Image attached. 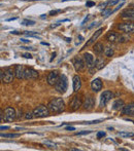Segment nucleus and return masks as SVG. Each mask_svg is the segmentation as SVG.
Wrapping results in <instances>:
<instances>
[{
	"label": "nucleus",
	"mask_w": 134,
	"mask_h": 151,
	"mask_svg": "<svg viewBox=\"0 0 134 151\" xmlns=\"http://www.w3.org/2000/svg\"><path fill=\"white\" fill-rule=\"evenodd\" d=\"M14 20H17V18H10V19H7V22H9V21H14Z\"/></svg>",
	"instance_id": "a19ab883"
},
{
	"label": "nucleus",
	"mask_w": 134,
	"mask_h": 151,
	"mask_svg": "<svg viewBox=\"0 0 134 151\" xmlns=\"http://www.w3.org/2000/svg\"><path fill=\"white\" fill-rule=\"evenodd\" d=\"M67 86H68V82H67V77L65 75H61L59 78L58 82L55 86V90L60 93H64L67 91Z\"/></svg>",
	"instance_id": "423d86ee"
},
{
	"label": "nucleus",
	"mask_w": 134,
	"mask_h": 151,
	"mask_svg": "<svg viewBox=\"0 0 134 151\" xmlns=\"http://www.w3.org/2000/svg\"><path fill=\"white\" fill-rule=\"evenodd\" d=\"M17 117V112L12 107H6L4 109V119L6 121H12Z\"/></svg>",
	"instance_id": "1a4fd4ad"
},
{
	"label": "nucleus",
	"mask_w": 134,
	"mask_h": 151,
	"mask_svg": "<svg viewBox=\"0 0 134 151\" xmlns=\"http://www.w3.org/2000/svg\"><path fill=\"white\" fill-rule=\"evenodd\" d=\"M102 31H103V29L100 28V29H99V30H97L96 32H95V33L93 34V36H92V37H91L90 39H89V41L87 42L86 44H85L84 48H86L87 46H89V45H91V44H92V43H94V42L96 41V39H97V38H98L99 36L101 35V32H102Z\"/></svg>",
	"instance_id": "aec40b11"
},
{
	"label": "nucleus",
	"mask_w": 134,
	"mask_h": 151,
	"mask_svg": "<svg viewBox=\"0 0 134 151\" xmlns=\"http://www.w3.org/2000/svg\"><path fill=\"white\" fill-rule=\"evenodd\" d=\"M66 129H67V131H74L75 129H74L73 127H66Z\"/></svg>",
	"instance_id": "e433bc0d"
},
{
	"label": "nucleus",
	"mask_w": 134,
	"mask_h": 151,
	"mask_svg": "<svg viewBox=\"0 0 134 151\" xmlns=\"http://www.w3.org/2000/svg\"><path fill=\"white\" fill-rule=\"evenodd\" d=\"M83 103H84V101H83V95L82 93L74 95L73 97H72L71 101L69 102L70 110H72V111H76V110H78V108H80V106H83Z\"/></svg>",
	"instance_id": "20e7f679"
},
{
	"label": "nucleus",
	"mask_w": 134,
	"mask_h": 151,
	"mask_svg": "<svg viewBox=\"0 0 134 151\" xmlns=\"http://www.w3.org/2000/svg\"><path fill=\"white\" fill-rule=\"evenodd\" d=\"M34 24H35V23L30 20H23L22 21V25H24V26H32Z\"/></svg>",
	"instance_id": "bb28decb"
},
{
	"label": "nucleus",
	"mask_w": 134,
	"mask_h": 151,
	"mask_svg": "<svg viewBox=\"0 0 134 151\" xmlns=\"http://www.w3.org/2000/svg\"><path fill=\"white\" fill-rule=\"evenodd\" d=\"M104 66H105V61H104L102 58H98L96 61H95L94 67H93L92 69H89V71L91 72V74H93V73H95V71H97V70L102 69Z\"/></svg>",
	"instance_id": "2eb2a0df"
},
{
	"label": "nucleus",
	"mask_w": 134,
	"mask_h": 151,
	"mask_svg": "<svg viewBox=\"0 0 134 151\" xmlns=\"http://www.w3.org/2000/svg\"><path fill=\"white\" fill-rule=\"evenodd\" d=\"M118 29L125 33H134V22L120 23L118 25Z\"/></svg>",
	"instance_id": "0eeeda50"
},
{
	"label": "nucleus",
	"mask_w": 134,
	"mask_h": 151,
	"mask_svg": "<svg viewBox=\"0 0 134 151\" xmlns=\"http://www.w3.org/2000/svg\"><path fill=\"white\" fill-rule=\"evenodd\" d=\"M23 57H24V58H26V59H31V58H32V56H31L30 54H23Z\"/></svg>",
	"instance_id": "c9c22d12"
},
{
	"label": "nucleus",
	"mask_w": 134,
	"mask_h": 151,
	"mask_svg": "<svg viewBox=\"0 0 134 151\" xmlns=\"http://www.w3.org/2000/svg\"><path fill=\"white\" fill-rule=\"evenodd\" d=\"M114 97V93L109 91H104L101 93V98H100V107H104L108 102L112 100V98Z\"/></svg>",
	"instance_id": "9d476101"
},
{
	"label": "nucleus",
	"mask_w": 134,
	"mask_h": 151,
	"mask_svg": "<svg viewBox=\"0 0 134 151\" xmlns=\"http://www.w3.org/2000/svg\"><path fill=\"white\" fill-rule=\"evenodd\" d=\"M25 117H26V119H31V118H33V117H34L33 111H32V112H28V113H26Z\"/></svg>",
	"instance_id": "c85d7f7f"
},
{
	"label": "nucleus",
	"mask_w": 134,
	"mask_h": 151,
	"mask_svg": "<svg viewBox=\"0 0 134 151\" xmlns=\"http://www.w3.org/2000/svg\"><path fill=\"white\" fill-rule=\"evenodd\" d=\"M106 40L112 43H122V42H126L127 40H129V37L127 36H124L120 33H117V32H109V33L106 34Z\"/></svg>",
	"instance_id": "7ed1b4c3"
},
{
	"label": "nucleus",
	"mask_w": 134,
	"mask_h": 151,
	"mask_svg": "<svg viewBox=\"0 0 134 151\" xmlns=\"http://www.w3.org/2000/svg\"><path fill=\"white\" fill-rule=\"evenodd\" d=\"M121 17L124 19L134 21V8H126L121 12Z\"/></svg>",
	"instance_id": "f3484780"
},
{
	"label": "nucleus",
	"mask_w": 134,
	"mask_h": 151,
	"mask_svg": "<svg viewBox=\"0 0 134 151\" xmlns=\"http://www.w3.org/2000/svg\"><path fill=\"white\" fill-rule=\"evenodd\" d=\"M118 135L120 137H124V138H132L134 137L133 133H129V132H119Z\"/></svg>",
	"instance_id": "b1692460"
},
{
	"label": "nucleus",
	"mask_w": 134,
	"mask_h": 151,
	"mask_svg": "<svg viewBox=\"0 0 134 151\" xmlns=\"http://www.w3.org/2000/svg\"><path fill=\"white\" fill-rule=\"evenodd\" d=\"M118 1L119 0H110V1H108V5H110V6H112V5H114V4H117L118 3Z\"/></svg>",
	"instance_id": "473e14b6"
},
{
	"label": "nucleus",
	"mask_w": 134,
	"mask_h": 151,
	"mask_svg": "<svg viewBox=\"0 0 134 151\" xmlns=\"http://www.w3.org/2000/svg\"><path fill=\"white\" fill-rule=\"evenodd\" d=\"M84 60H85V63H86V66L88 69H92L95 65V60H94V57L92 56L91 54H86L84 55Z\"/></svg>",
	"instance_id": "4468645a"
},
{
	"label": "nucleus",
	"mask_w": 134,
	"mask_h": 151,
	"mask_svg": "<svg viewBox=\"0 0 134 151\" xmlns=\"http://www.w3.org/2000/svg\"><path fill=\"white\" fill-rule=\"evenodd\" d=\"M60 76L61 75L59 74V72L56 71V70L50 72V73H49V75H48V78H46V81H48L49 86H56V83L58 82Z\"/></svg>",
	"instance_id": "6e6552de"
},
{
	"label": "nucleus",
	"mask_w": 134,
	"mask_h": 151,
	"mask_svg": "<svg viewBox=\"0 0 134 151\" xmlns=\"http://www.w3.org/2000/svg\"><path fill=\"white\" fill-rule=\"evenodd\" d=\"M21 48H24V50H34L33 47H26V46H22Z\"/></svg>",
	"instance_id": "4c0bfd02"
},
{
	"label": "nucleus",
	"mask_w": 134,
	"mask_h": 151,
	"mask_svg": "<svg viewBox=\"0 0 134 151\" xmlns=\"http://www.w3.org/2000/svg\"><path fill=\"white\" fill-rule=\"evenodd\" d=\"M122 113L124 115H134V103L125 105L122 109Z\"/></svg>",
	"instance_id": "a211bd4d"
},
{
	"label": "nucleus",
	"mask_w": 134,
	"mask_h": 151,
	"mask_svg": "<svg viewBox=\"0 0 134 151\" xmlns=\"http://www.w3.org/2000/svg\"><path fill=\"white\" fill-rule=\"evenodd\" d=\"M25 1H36V0H25Z\"/></svg>",
	"instance_id": "37998d69"
},
{
	"label": "nucleus",
	"mask_w": 134,
	"mask_h": 151,
	"mask_svg": "<svg viewBox=\"0 0 134 151\" xmlns=\"http://www.w3.org/2000/svg\"><path fill=\"white\" fill-rule=\"evenodd\" d=\"M104 136H105V133H104V132H99V133L97 134V138H98V139H100V138H103Z\"/></svg>",
	"instance_id": "2f4dec72"
},
{
	"label": "nucleus",
	"mask_w": 134,
	"mask_h": 151,
	"mask_svg": "<svg viewBox=\"0 0 134 151\" xmlns=\"http://www.w3.org/2000/svg\"><path fill=\"white\" fill-rule=\"evenodd\" d=\"M112 12H112V9H108V10H105V12H103V16L107 17V16H108V14H112Z\"/></svg>",
	"instance_id": "72a5a7b5"
},
{
	"label": "nucleus",
	"mask_w": 134,
	"mask_h": 151,
	"mask_svg": "<svg viewBox=\"0 0 134 151\" xmlns=\"http://www.w3.org/2000/svg\"><path fill=\"white\" fill-rule=\"evenodd\" d=\"M94 5H95V2H93V1H87V3H86L87 7H91V6H94Z\"/></svg>",
	"instance_id": "7c9ffc66"
},
{
	"label": "nucleus",
	"mask_w": 134,
	"mask_h": 151,
	"mask_svg": "<svg viewBox=\"0 0 134 151\" xmlns=\"http://www.w3.org/2000/svg\"><path fill=\"white\" fill-rule=\"evenodd\" d=\"M48 108L51 113L58 114L65 110V103L62 98H55V99L51 100V101L49 102Z\"/></svg>",
	"instance_id": "f257e3e1"
},
{
	"label": "nucleus",
	"mask_w": 134,
	"mask_h": 151,
	"mask_svg": "<svg viewBox=\"0 0 134 151\" xmlns=\"http://www.w3.org/2000/svg\"><path fill=\"white\" fill-rule=\"evenodd\" d=\"M2 138H18L20 137L19 134H1Z\"/></svg>",
	"instance_id": "a878e982"
},
{
	"label": "nucleus",
	"mask_w": 134,
	"mask_h": 151,
	"mask_svg": "<svg viewBox=\"0 0 134 151\" xmlns=\"http://www.w3.org/2000/svg\"><path fill=\"white\" fill-rule=\"evenodd\" d=\"M91 133L90 131H85V132H80V133H76V135L78 136H80V135H86V134H89Z\"/></svg>",
	"instance_id": "f704fd0d"
},
{
	"label": "nucleus",
	"mask_w": 134,
	"mask_h": 151,
	"mask_svg": "<svg viewBox=\"0 0 134 151\" xmlns=\"http://www.w3.org/2000/svg\"><path fill=\"white\" fill-rule=\"evenodd\" d=\"M124 101L123 100H117V101H114V105H112V108H114V110H120V109H123V107H124Z\"/></svg>",
	"instance_id": "5701e85b"
},
{
	"label": "nucleus",
	"mask_w": 134,
	"mask_h": 151,
	"mask_svg": "<svg viewBox=\"0 0 134 151\" xmlns=\"http://www.w3.org/2000/svg\"><path fill=\"white\" fill-rule=\"evenodd\" d=\"M21 41L26 42V43H28V42H30V40H27V39H24V38H23V39H21Z\"/></svg>",
	"instance_id": "ea45409f"
},
{
	"label": "nucleus",
	"mask_w": 134,
	"mask_h": 151,
	"mask_svg": "<svg viewBox=\"0 0 134 151\" xmlns=\"http://www.w3.org/2000/svg\"><path fill=\"white\" fill-rule=\"evenodd\" d=\"M104 54H105V56L106 57H108V58H110V57H112L114 56V50H112L110 46H107V47L104 50Z\"/></svg>",
	"instance_id": "393cba45"
},
{
	"label": "nucleus",
	"mask_w": 134,
	"mask_h": 151,
	"mask_svg": "<svg viewBox=\"0 0 134 151\" xmlns=\"http://www.w3.org/2000/svg\"><path fill=\"white\" fill-rule=\"evenodd\" d=\"M91 88L93 91H99L102 88V81L100 78H95L92 82H91Z\"/></svg>",
	"instance_id": "6ab92c4d"
},
{
	"label": "nucleus",
	"mask_w": 134,
	"mask_h": 151,
	"mask_svg": "<svg viewBox=\"0 0 134 151\" xmlns=\"http://www.w3.org/2000/svg\"><path fill=\"white\" fill-rule=\"evenodd\" d=\"M0 77H1V82H3V83H10V82H12L14 78L16 77L14 69H12V67H7L4 70H1Z\"/></svg>",
	"instance_id": "f03ea898"
},
{
	"label": "nucleus",
	"mask_w": 134,
	"mask_h": 151,
	"mask_svg": "<svg viewBox=\"0 0 134 151\" xmlns=\"http://www.w3.org/2000/svg\"><path fill=\"white\" fill-rule=\"evenodd\" d=\"M95 106V100L93 97H87L85 99L84 103H83V107H84L85 110H92Z\"/></svg>",
	"instance_id": "ddd939ff"
},
{
	"label": "nucleus",
	"mask_w": 134,
	"mask_h": 151,
	"mask_svg": "<svg viewBox=\"0 0 134 151\" xmlns=\"http://www.w3.org/2000/svg\"><path fill=\"white\" fill-rule=\"evenodd\" d=\"M72 81H73V91H78L80 90V88H82V79H80V77L78 75L73 76Z\"/></svg>",
	"instance_id": "412c9836"
},
{
	"label": "nucleus",
	"mask_w": 134,
	"mask_h": 151,
	"mask_svg": "<svg viewBox=\"0 0 134 151\" xmlns=\"http://www.w3.org/2000/svg\"><path fill=\"white\" fill-rule=\"evenodd\" d=\"M33 115L36 118H43L50 115V110H49L48 106L39 105L33 110Z\"/></svg>",
	"instance_id": "39448f33"
},
{
	"label": "nucleus",
	"mask_w": 134,
	"mask_h": 151,
	"mask_svg": "<svg viewBox=\"0 0 134 151\" xmlns=\"http://www.w3.org/2000/svg\"><path fill=\"white\" fill-rule=\"evenodd\" d=\"M104 50V46L101 42H97L94 46H93V52H95L96 55H101Z\"/></svg>",
	"instance_id": "4be33fe9"
},
{
	"label": "nucleus",
	"mask_w": 134,
	"mask_h": 151,
	"mask_svg": "<svg viewBox=\"0 0 134 151\" xmlns=\"http://www.w3.org/2000/svg\"><path fill=\"white\" fill-rule=\"evenodd\" d=\"M9 129V127H3V125H1V131H3V129Z\"/></svg>",
	"instance_id": "58836bf2"
},
{
	"label": "nucleus",
	"mask_w": 134,
	"mask_h": 151,
	"mask_svg": "<svg viewBox=\"0 0 134 151\" xmlns=\"http://www.w3.org/2000/svg\"><path fill=\"white\" fill-rule=\"evenodd\" d=\"M73 66H74V69L76 70L78 72H82L85 70L86 68V63H85V60L83 58H75L73 60Z\"/></svg>",
	"instance_id": "9b49d317"
},
{
	"label": "nucleus",
	"mask_w": 134,
	"mask_h": 151,
	"mask_svg": "<svg viewBox=\"0 0 134 151\" xmlns=\"http://www.w3.org/2000/svg\"><path fill=\"white\" fill-rule=\"evenodd\" d=\"M38 77V72L36 70H34L33 68H26L25 70V79L28 80H33V79H37Z\"/></svg>",
	"instance_id": "f8f14e48"
},
{
	"label": "nucleus",
	"mask_w": 134,
	"mask_h": 151,
	"mask_svg": "<svg viewBox=\"0 0 134 151\" xmlns=\"http://www.w3.org/2000/svg\"><path fill=\"white\" fill-rule=\"evenodd\" d=\"M25 70L26 68L23 65H17L14 68V73H16V77L18 79H23L25 77Z\"/></svg>",
	"instance_id": "dca6fc26"
},
{
	"label": "nucleus",
	"mask_w": 134,
	"mask_h": 151,
	"mask_svg": "<svg viewBox=\"0 0 134 151\" xmlns=\"http://www.w3.org/2000/svg\"><path fill=\"white\" fill-rule=\"evenodd\" d=\"M43 143H44V145H46L48 147H50V148H54V149H55V148H57V145H56V144H54V143H51V142H48V141H44Z\"/></svg>",
	"instance_id": "cd10ccee"
},
{
	"label": "nucleus",
	"mask_w": 134,
	"mask_h": 151,
	"mask_svg": "<svg viewBox=\"0 0 134 151\" xmlns=\"http://www.w3.org/2000/svg\"><path fill=\"white\" fill-rule=\"evenodd\" d=\"M0 113H1V114H0V116H1V121H3V111L1 110V112H0Z\"/></svg>",
	"instance_id": "79ce46f5"
},
{
	"label": "nucleus",
	"mask_w": 134,
	"mask_h": 151,
	"mask_svg": "<svg viewBox=\"0 0 134 151\" xmlns=\"http://www.w3.org/2000/svg\"><path fill=\"white\" fill-rule=\"evenodd\" d=\"M62 10L61 9H57V10H52V12H50V16H54V14H59V12H61Z\"/></svg>",
	"instance_id": "c756f323"
}]
</instances>
